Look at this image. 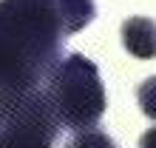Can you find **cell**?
I'll return each mask as SVG.
<instances>
[{"label":"cell","instance_id":"cell-1","mask_svg":"<svg viewBox=\"0 0 156 148\" xmlns=\"http://www.w3.org/2000/svg\"><path fill=\"white\" fill-rule=\"evenodd\" d=\"M57 0H0V94L17 103L62 60Z\"/></svg>","mask_w":156,"mask_h":148},{"label":"cell","instance_id":"cell-2","mask_svg":"<svg viewBox=\"0 0 156 148\" xmlns=\"http://www.w3.org/2000/svg\"><path fill=\"white\" fill-rule=\"evenodd\" d=\"M43 88L48 94V103L60 125L68 131L97 128V123L105 114L108 100H105L99 71L82 54H68L66 60H60Z\"/></svg>","mask_w":156,"mask_h":148},{"label":"cell","instance_id":"cell-3","mask_svg":"<svg viewBox=\"0 0 156 148\" xmlns=\"http://www.w3.org/2000/svg\"><path fill=\"white\" fill-rule=\"evenodd\" d=\"M60 128L48 94L40 86L0 117V148H51Z\"/></svg>","mask_w":156,"mask_h":148},{"label":"cell","instance_id":"cell-4","mask_svg":"<svg viewBox=\"0 0 156 148\" xmlns=\"http://www.w3.org/2000/svg\"><path fill=\"white\" fill-rule=\"evenodd\" d=\"M122 46L136 60L156 57V23L151 17H128L122 23Z\"/></svg>","mask_w":156,"mask_h":148},{"label":"cell","instance_id":"cell-5","mask_svg":"<svg viewBox=\"0 0 156 148\" xmlns=\"http://www.w3.org/2000/svg\"><path fill=\"white\" fill-rule=\"evenodd\" d=\"M57 14H60V26L62 31L77 34L97 17V6L94 0H57Z\"/></svg>","mask_w":156,"mask_h":148},{"label":"cell","instance_id":"cell-6","mask_svg":"<svg viewBox=\"0 0 156 148\" xmlns=\"http://www.w3.org/2000/svg\"><path fill=\"white\" fill-rule=\"evenodd\" d=\"M66 148H116L114 140L105 131H97V128H85V131H77L68 140Z\"/></svg>","mask_w":156,"mask_h":148},{"label":"cell","instance_id":"cell-7","mask_svg":"<svg viewBox=\"0 0 156 148\" xmlns=\"http://www.w3.org/2000/svg\"><path fill=\"white\" fill-rule=\"evenodd\" d=\"M136 100H139V108L145 117L156 120V74L153 77H148L139 86V91H136Z\"/></svg>","mask_w":156,"mask_h":148},{"label":"cell","instance_id":"cell-8","mask_svg":"<svg viewBox=\"0 0 156 148\" xmlns=\"http://www.w3.org/2000/svg\"><path fill=\"white\" fill-rule=\"evenodd\" d=\"M139 148H156V125H153V128H148V131L142 134Z\"/></svg>","mask_w":156,"mask_h":148},{"label":"cell","instance_id":"cell-9","mask_svg":"<svg viewBox=\"0 0 156 148\" xmlns=\"http://www.w3.org/2000/svg\"><path fill=\"white\" fill-rule=\"evenodd\" d=\"M12 105H14V103H12V100H6L3 94H0V117H3V114H6V111H9V108H12Z\"/></svg>","mask_w":156,"mask_h":148}]
</instances>
